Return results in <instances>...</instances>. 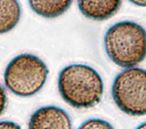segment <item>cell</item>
Instances as JSON below:
<instances>
[{"label": "cell", "instance_id": "obj_1", "mask_svg": "<svg viewBox=\"0 0 146 129\" xmlns=\"http://www.w3.org/2000/svg\"><path fill=\"white\" fill-rule=\"evenodd\" d=\"M58 87L63 99L76 108L94 107L101 101L104 93L101 76L85 64H70L63 68Z\"/></svg>", "mask_w": 146, "mask_h": 129}, {"label": "cell", "instance_id": "obj_2", "mask_svg": "<svg viewBox=\"0 0 146 129\" xmlns=\"http://www.w3.org/2000/svg\"><path fill=\"white\" fill-rule=\"evenodd\" d=\"M106 54L121 67H134L145 58V28L132 21H122L112 25L104 35Z\"/></svg>", "mask_w": 146, "mask_h": 129}, {"label": "cell", "instance_id": "obj_3", "mask_svg": "<svg viewBox=\"0 0 146 129\" xmlns=\"http://www.w3.org/2000/svg\"><path fill=\"white\" fill-rule=\"evenodd\" d=\"M48 69L37 56L23 54L16 56L4 71V83L13 94L31 97L38 93L45 84Z\"/></svg>", "mask_w": 146, "mask_h": 129}, {"label": "cell", "instance_id": "obj_4", "mask_svg": "<svg viewBox=\"0 0 146 129\" xmlns=\"http://www.w3.org/2000/svg\"><path fill=\"white\" fill-rule=\"evenodd\" d=\"M114 103L131 116L146 113V73L140 67L126 68L115 77L112 87Z\"/></svg>", "mask_w": 146, "mask_h": 129}, {"label": "cell", "instance_id": "obj_5", "mask_svg": "<svg viewBox=\"0 0 146 129\" xmlns=\"http://www.w3.org/2000/svg\"><path fill=\"white\" fill-rule=\"evenodd\" d=\"M29 129H72V122L64 109L55 106H44L32 114Z\"/></svg>", "mask_w": 146, "mask_h": 129}, {"label": "cell", "instance_id": "obj_6", "mask_svg": "<svg viewBox=\"0 0 146 129\" xmlns=\"http://www.w3.org/2000/svg\"><path fill=\"white\" fill-rule=\"evenodd\" d=\"M80 12L88 19L106 20L120 8L122 0H77Z\"/></svg>", "mask_w": 146, "mask_h": 129}, {"label": "cell", "instance_id": "obj_7", "mask_svg": "<svg viewBox=\"0 0 146 129\" xmlns=\"http://www.w3.org/2000/svg\"><path fill=\"white\" fill-rule=\"evenodd\" d=\"M73 0H29L30 8L38 15L46 19H54L69 9Z\"/></svg>", "mask_w": 146, "mask_h": 129}, {"label": "cell", "instance_id": "obj_8", "mask_svg": "<svg viewBox=\"0 0 146 129\" xmlns=\"http://www.w3.org/2000/svg\"><path fill=\"white\" fill-rule=\"evenodd\" d=\"M21 18V7L18 0H0V34L10 32Z\"/></svg>", "mask_w": 146, "mask_h": 129}, {"label": "cell", "instance_id": "obj_9", "mask_svg": "<svg viewBox=\"0 0 146 129\" xmlns=\"http://www.w3.org/2000/svg\"><path fill=\"white\" fill-rule=\"evenodd\" d=\"M78 129H114L107 121L100 118H91L83 122Z\"/></svg>", "mask_w": 146, "mask_h": 129}, {"label": "cell", "instance_id": "obj_10", "mask_svg": "<svg viewBox=\"0 0 146 129\" xmlns=\"http://www.w3.org/2000/svg\"><path fill=\"white\" fill-rule=\"evenodd\" d=\"M7 105V95L4 88L0 84V116L4 112Z\"/></svg>", "mask_w": 146, "mask_h": 129}, {"label": "cell", "instance_id": "obj_11", "mask_svg": "<svg viewBox=\"0 0 146 129\" xmlns=\"http://www.w3.org/2000/svg\"><path fill=\"white\" fill-rule=\"evenodd\" d=\"M0 129H22L21 127L11 121L0 122Z\"/></svg>", "mask_w": 146, "mask_h": 129}, {"label": "cell", "instance_id": "obj_12", "mask_svg": "<svg viewBox=\"0 0 146 129\" xmlns=\"http://www.w3.org/2000/svg\"><path fill=\"white\" fill-rule=\"evenodd\" d=\"M133 4L139 6V7H145L146 6V0H129Z\"/></svg>", "mask_w": 146, "mask_h": 129}, {"label": "cell", "instance_id": "obj_13", "mask_svg": "<svg viewBox=\"0 0 146 129\" xmlns=\"http://www.w3.org/2000/svg\"><path fill=\"white\" fill-rule=\"evenodd\" d=\"M136 129H146V123L145 122H144L143 124L139 125Z\"/></svg>", "mask_w": 146, "mask_h": 129}]
</instances>
